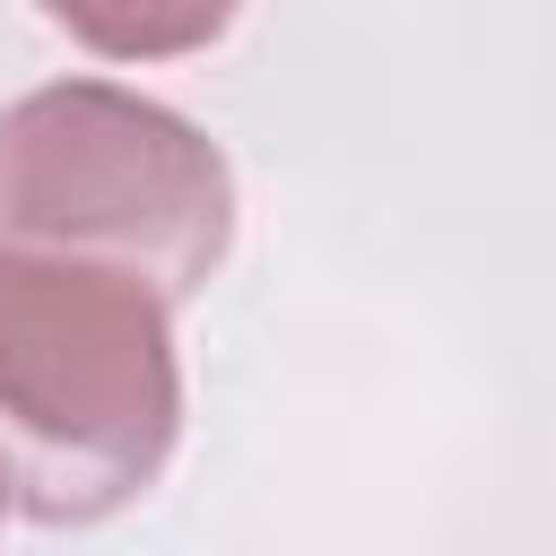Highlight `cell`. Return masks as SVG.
<instances>
[{"instance_id":"obj_2","label":"cell","mask_w":556,"mask_h":556,"mask_svg":"<svg viewBox=\"0 0 556 556\" xmlns=\"http://www.w3.org/2000/svg\"><path fill=\"white\" fill-rule=\"evenodd\" d=\"M226 243V165L174 113L113 87H52L0 122V252L78 261L182 295Z\"/></svg>"},{"instance_id":"obj_3","label":"cell","mask_w":556,"mask_h":556,"mask_svg":"<svg viewBox=\"0 0 556 556\" xmlns=\"http://www.w3.org/2000/svg\"><path fill=\"white\" fill-rule=\"evenodd\" d=\"M235 0H52V17H70L78 35L113 43V52H165V43H191L208 26H226Z\"/></svg>"},{"instance_id":"obj_1","label":"cell","mask_w":556,"mask_h":556,"mask_svg":"<svg viewBox=\"0 0 556 556\" xmlns=\"http://www.w3.org/2000/svg\"><path fill=\"white\" fill-rule=\"evenodd\" d=\"M174 434L156 295L78 261L0 252V478L43 521L122 504Z\"/></svg>"},{"instance_id":"obj_4","label":"cell","mask_w":556,"mask_h":556,"mask_svg":"<svg viewBox=\"0 0 556 556\" xmlns=\"http://www.w3.org/2000/svg\"><path fill=\"white\" fill-rule=\"evenodd\" d=\"M0 486H9V478H0Z\"/></svg>"}]
</instances>
